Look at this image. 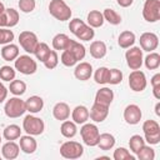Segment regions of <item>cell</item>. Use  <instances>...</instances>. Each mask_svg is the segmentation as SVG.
Here are the masks:
<instances>
[{"instance_id": "obj_27", "label": "cell", "mask_w": 160, "mask_h": 160, "mask_svg": "<svg viewBox=\"0 0 160 160\" xmlns=\"http://www.w3.org/2000/svg\"><path fill=\"white\" fill-rule=\"evenodd\" d=\"M114 145H115V138H114V135H111V134H109V132L100 134L99 141H98V146H99L101 150H104V151L110 150V149L114 148Z\"/></svg>"}, {"instance_id": "obj_43", "label": "cell", "mask_w": 160, "mask_h": 160, "mask_svg": "<svg viewBox=\"0 0 160 160\" xmlns=\"http://www.w3.org/2000/svg\"><path fill=\"white\" fill-rule=\"evenodd\" d=\"M60 60H61L62 65H65V66H68V68L74 66V65L78 62V60L74 58V55H72L69 50H62V54H61Z\"/></svg>"}, {"instance_id": "obj_44", "label": "cell", "mask_w": 160, "mask_h": 160, "mask_svg": "<svg viewBox=\"0 0 160 160\" xmlns=\"http://www.w3.org/2000/svg\"><path fill=\"white\" fill-rule=\"evenodd\" d=\"M12 40H14L12 30L5 29V28H0V44L1 45H6V44H10Z\"/></svg>"}, {"instance_id": "obj_24", "label": "cell", "mask_w": 160, "mask_h": 160, "mask_svg": "<svg viewBox=\"0 0 160 160\" xmlns=\"http://www.w3.org/2000/svg\"><path fill=\"white\" fill-rule=\"evenodd\" d=\"M106 51H108V49H106V45L104 41L96 40L90 44V55L94 59H102L106 55Z\"/></svg>"}, {"instance_id": "obj_52", "label": "cell", "mask_w": 160, "mask_h": 160, "mask_svg": "<svg viewBox=\"0 0 160 160\" xmlns=\"http://www.w3.org/2000/svg\"><path fill=\"white\" fill-rule=\"evenodd\" d=\"M155 114L158 116H160V102H156V105H155Z\"/></svg>"}, {"instance_id": "obj_9", "label": "cell", "mask_w": 160, "mask_h": 160, "mask_svg": "<svg viewBox=\"0 0 160 160\" xmlns=\"http://www.w3.org/2000/svg\"><path fill=\"white\" fill-rule=\"evenodd\" d=\"M19 44L26 52L34 54L35 49L39 45V39L32 31H21L19 35Z\"/></svg>"}, {"instance_id": "obj_37", "label": "cell", "mask_w": 160, "mask_h": 160, "mask_svg": "<svg viewBox=\"0 0 160 160\" xmlns=\"http://www.w3.org/2000/svg\"><path fill=\"white\" fill-rule=\"evenodd\" d=\"M94 35H95V31H94V28H91V26H89L88 24L75 35L79 40H82V41H90V40H92V38H94Z\"/></svg>"}, {"instance_id": "obj_33", "label": "cell", "mask_w": 160, "mask_h": 160, "mask_svg": "<svg viewBox=\"0 0 160 160\" xmlns=\"http://www.w3.org/2000/svg\"><path fill=\"white\" fill-rule=\"evenodd\" d=\"M109 75H110V69L105 66H100L96 69L94 74V79L96 84H108L109 81Z\"/></svg>"}, {"instance_id": "obj_35", "label": "cell", "mask_w": 160, "mask_h": 160, "mask_svg": "<svg viewBox=\"0 0 160 160\" xmlns=\"http://www.w3.org/2000/svg\"><path fill=\"white\" fill-rule=\"evenodd\" d=\"M50 51H51V50H50V48H49L48 44H45V42H39V45H38V48L35 49L34 54H35V56H36L38 60H40L41 62H44V61L46 60V58L49 56Z\"/></svg>"}, {"instance_id": "obj_49", "label": "cell", "mask_w": 160, "mask_h": 160, "mask_svg": "<svg viewBox=\"0 0 160 160\" xmlns=\"http://www.w3.org/2000/svg\"><path fill=\"white\" fill-rule=\"evenodd\" d=\"M6 96H8V89L2 82H0V104L6 99Z\"/></svg>"}, {"instance_id": "obj_39", "label": "cell", "mask_w": 160, "mask_h": 160, "mask_svg": "<svg viewBox=\"0 0 160 160\" xmlns=\"http://www.w3.org/2000/svg\"><path fill=\"white\" fill-rule=\"evenodd\" d=\"M5 14L8 19V28L16 26L19 22V12L12 8H9V9H5Z\"/></svg>"}, {"instance_id": "obj_46", "label": "cell", "mask_w": 160, "mask_h": 160, "mask_svg": "<svg viewBox=\"0 0 160 160\" xmlns=\"http://www.w3.org/2000/svg\"><path fill=\"white\" fill-rule=\"evenodd\" d=\"M122 81V72L119 69H110V75H109V81L108 84L111 85H118Z\"/></svg>"}, {"instance_id": "obj_42", "label": "cell", "mask_w": 160, "mask_h": 160, "mask_svg": "<svg viewBox=\"0 0 160 160\" xmlns=\"http://www.w3.org/2000/svg\"><path fill=\"white\" fill-rule=\"evenodd\" d=\"M112 158L115 160H134L135 158L129 152V150H126L125 148H118L114 151Z\"/></svg>"}, {"instance_id": "obj_30", "label": "cell", "mask_w": 160, "mask_h": 160, "mask_svg": "<svg viewBox=\"0 0 160 160\" xmlns=\"http://www.w3.org/2000/svg\"><path fill=\"white\" fill-rule=\"evenodd\" d=\"M69 42H70V38L66 34H56L52 38L51 44L55 50H65V49H68Z\"/></svg>"}, {"instance_id": "obj_14", "label": "cell", "mask_w": 160, "mask_h": 160, "mask_svg": "<svg viewBox=\"0 0 160 160\" xmlns=\"http://www.w3.org/2000/svg\"><path fill=\"white\" fill-rule=\"evenodd\" d=\"M109 115V106L99 102H94L89 111V118L95 122H102Z\"/></svg>"}, {"instance_id": "obj_7", "label": "cell", "mask_w": 160, "mask_h": 160, "mask_svg": "<svg viewBox=\"0 0 160 160\" xmlns=\"http://www.w3.org/2000/svg\"><path fill=\"white\" fill-rule=\"evenodd\" d=\"M14 61H15V69L24 75H31L38 69L36 61L30 55H20Z\"/></svg>"}, {"instance_id": "obj_6", "label": "cell", "mask_w": 160, "mask_h": 160, "mask_svg": "<svg viewBox=\"0 0 160 160\" xmlns=\"http://www.w3.org/2000/svg\"><path fill=\"white\" fill-rule=\"evenodd\" d=\"M84 154V148L78 141H65L60 146V155L65 159H79Z\"/></svg>"}, {"instance_id": "obj_29", "label": "cell", "mask_w": 160, "mask_h": 160, "mask_svg": "<svg viewBox=\"0 0 160 160\" xmlns=\"http://www.w3.org/2000/svg\"><path fill=\"white\" fill-rule=\"evenodd\" d=\"M2 136L5 140L10 141V140H16L21 136V129L19 125L16 124H11V125H8L4 131H2Z\"/></svg>"}, {"instance_id": "obj_20", "label": "cell", "mask_w": 160, "mask_h": 160, "mask_svg": "<svg viewBox=\"0 0 160 160\" xmlns=\"http://www.w3.org/2000/svg\"><path fill=\"white\" fill-rule=\"evenodd\" d=\"M52 116L59 120V121H64L68 120L70 116V108L66 102H56L52 108Z\"/></svg>"}, {"instance_id": "obj_4", "label": "cell", "mask_w": 160, "mask_h": 160, "mask_svg": "<svg viewBox=\"0 0 160 160\" xmlns=\"http://www.w3.org/2000/svg\"><path fill=\"white\" fill-rule=\"evenodd\" d=\"M142 131L145 135V141L150 145H156L160 142V125L155 120H146L142 124Z\"/></svg>"}, {"instance_id": "obj_15", "label": "cell", "mask_w": 160, "mask_h": 160, "mask_svg": "<svg viewBox=\"0 0 160 160\" xmlns=\"http://www.w3.org/2000/svg\"><path fill=\"white\" fill-rule=\"evenodd\" d=\"M74 75L78 80L80 81H86L91 78L92 75V66L90 62H86V61H82L80 64H78L75 66V70H74Z\"/></svg>"}, {"instance_id": "obj_41", "label": "cell", "mask_w": 160, "mask_h": 160, "mask_svg": "<svg viewBox=\"0 0 160 160\" xmlns=\"http://www.w3.org/2000/svg\"><path fill=\"white\" fill-rule=\"evenodd\" d=\"M58 62H59V58H58V52L56 50H51L49 56L46 58V60L44 61V65L46 69H55L58 66Z\"/></svg>"}, {"instance_id": "obj_3", "label": "cell", "mask_w": 160, "mask_h": 160, "mask_svg": "<svg viewBox=\"0 0 160 160\" xmlns=\"http://www.w3.org/2000/svg\"><path fill=\"white\" fill-rule=\"evenodd\" d=\"M22 129L26 134L36 136V135H41L45 130V124L44 121L34 115H26L22 120Z\"/></svg>"}, {"instance_id": "obj_28", "label": "cell", "mask_w": 160, "mask_h": 160, "mask_svg": "<svg viewBox=\"0 0 160 160\" xmlns=\"http://www.w3.org/2000/svg\"><path fill=\"white\" fill-rule=\"evenodd\" d=\"M86 20H88V25L91 28H100V26H102V24L105 21L102 12H100L99 10H91L88 14Z\"/></svg>"}, {"instance_id": "obj_48", "label": "cell", "mask_w": 160, "mask_h": 160, "mask_svg": "<svg viewBox=\"0 0 160 160\" xmlns=\"http://www.w3.org/2000/svg\"><path fill=\"white\" fill-rule=\"evenodd\" d=\"M86 24L82 21V20H80V19H72V20H70V24H69V30L74 34V35H76L84 26H85Z\"/></svg>"}, {"instance_id": "obj_13", "label": "cell", "mask_w": 160, "mask_h": 160, "mask_svg": "<svg viewBox=\"0 0 160 160\" xmlns=\"http://www.w3.org/2000/svg\"><path fill=\"white\" fill-rule=\"evenodd\" d=\"M142 116V112L140 110V108L135 104H130L125 108L124 110V120L129 124V125H136L140 122Z\"/></svg>"}, {"instance_id": "obj_50", "label": "cell", "mask_w": 160, "mask_h": 160, "mask_svg": "<svg viewBox=\"0 0 160 160\" xmlns=\"http://www.w3.org/2000/svg\"><path fill=\"white\" fill-rule=\"evenodd\" d=\"M0 28H8V19L5 11L0 14Z\"/></svg>"}, {"instance_id": "obj_22", "label": "cell", "mask_w": 160, "mask_h": 160, "mask_svg": "<svg viewBox=\"0 0 160 160\" xmlns=\"http://www.w3.org/2000/svg\"><path fill=\"white\" fill-rule=\"evenodd\" d=\"M136 38H135V34L130 30H125L122 32H120L119 38H118V44L120 48L122 49H129L134 45Z\"/></svg>"}, {"instance_id": "obj_45", "label": "cell", "mask_w": 160, "mask_h": 160, "mask_svg": "<svg viewBox=\"0 0 160 160\" xmlns=\"http://www.w3.org/2000/svg\"><path fill=\"white\" fill-rule=\"evenodd\" d=\"M35 6H36L35 0H19V9H20V11H22L25 14L34 11Z\"/></svg>"}, {"instance_id": "obj_40", "label": "cell", "mask_w": 160, "mask_h": 160, "mask_svg": "<svg viewBox=\"0 0 160 160\" xmlns=\"http://www.w3.org/2000/svg\"><path fill=\"white\" fill-rule=\"evenodd\" d=\"M15 70L9 66V65H4L0 68V79L4 81H11L15 79Z\"/></svg>"}, {"instance_id": "obj_26", "label": "cell", "mask_w": 160, "mask_h": 160, "mask_svg": "<svg viewBox=\"0 0 160 160\" xmlns=\"http://www.w3.org/2000/svg\"><path fill=\"white\" fill-rule=\"evenodd\" d=\"M60 132L64 138H68V139L74 138L78 132L76 124L74 121H70V120H64L61 126H60Z\"/></svg>"}, {"instance_id": "obj_38", "label": "cell", "mask_w": 160, "mask_h": 160, "mask_svg": "<svg viewBox=\"0 0 160 160\" xmlns=\"http://www.w3.org/2000/svg\"><path fill=\"white\" fill-rule=\"evenodd\" d=\"M144 145H145V140H144V138L140 136V135H132V136L130 138V140H129L130 150H131L134 154H136V152L139 151V149H140L141 146H144Z\"/></svg>"}, {"instance_id": "obj_53", "label": "cell", "mask_w": 160, "mask_h": 160, "mask_svg": "<svg viewBox=\"0 0 160 160\" xmlns=\"http://www.w3.org/2000/svg\"><path fill=\"white\" fill-rule=\"evenodd\" d=\"M4 11H5V6H4V4L0 1V14H1V12H4Z\"/></svg>"}, {"instance_id": "obj_54", "label": "cell", "mask_w": 160, "mask_h": 160, "mask_svg": "<svg viewBox=\"0 0 160 160\" xmlns=\"http://www.w3.org/2000/svg\"><path fill=\"white\" fill-rule=\"evenodd\" d=\"M0 142H1V136H0Z\"/></svg>"}, {"instance_id": "obj_19", "label": "cell", "mask_w": 160, "mask_h": 160, "mask_svg": "<svg viewBox=\"0 0 160 160\" xmlns=\"http://www.w3.org/2000/svg\"><path fill=\"white\" fill-rule=\"evenodd\" d=\"M25 105H26V111H29L30 114H36L42 110L44 100L38 95H32L25 100Z\"/></svg>"}, {"instance_id": "obj_1", "label": "cell", "mask_w": 160, "mask_h": 160, "mask_svg": "<svg viewBox=\"0 0 160 160\" xmlns=\"http://www.w3.org/2000/svg\"><path fill=\"white\" fill-rule=\"evenodd\" d=\"M49 12L51 16H54L56 20L66 21L71 18V9L68 6V4L64 0H51L49 4Z\"/></svg>"}, {"instance_id": "obj_11", "label": "cell", "mask_w": 160, "mask_h": 160, "mask_svg": "<svg viewBox=\"0 0 160 160\" xmlns=\"http://www.w3.org/2000/svg\"><path fill=\"white\" fill-rule=\"evenodd\" d=\"M148 85L146 76L141 70H132L129 75V86L132 91H142Z\"/></svg>"}, {"instance_id": "obj_10", "label": "cell", "mask_w": 160, "mask_h": 160, "mask_svg": "<svg viewBox=\"0 0 160 160\" xmlns=\"http://www.w3.org/2000/svg\"><path fill=\"white\" fill-rule=\"evenodd\" d=\"M126 64L131 70H138L142 65V50L138 46H131L125 52Z\"/></svg>"}, {"instance_id": "obj_12", "label": "cell", "mask_w": 160, "mask_h": 160, "mask_svg": "<svg viewBox=\"0 0 160 160\" xmlns=\"http://www.w3.org/2000/svg\"><path fill=\"white\" fill-rule=\"evenodd\" d=\"M139 41H140L141 50L148 51V52L154 51L159 45V38L154 32H144V34H141Z\"/></svg>"}, {"instance_id": "obj_8", "label": "cell", "mask_w": 160, "mask_h": 160, "mask_svg": "<svg viewBox=\"0 0 160 160\" xmlns=\"http://www.w3.org/2000/svg\"><path fill=\"white\" fill-rule=\"evenodd\" d=\"M142 18L148 22H156L160 19V0H145Z\"/></svg>"}, {"instance_id": "obj_32", "label": "cell", "mask_w": 160, "mask_h": 160, "mask_svg": "<svg viewBox=\"0 0 160 160\" xmlns=\"http://www.w3.org/2000/svg\"><path fill=\"white\" fill-rule=\"evenodd\" d=\"M102 16H104V20H106L111 25H119L121 22V16L114 9H109V8L104 9Z\"/></svg>"}, {"instance_id": "obj_23", "label": "cell", "mask_w": 160, "mask_h": 160, "mask_svg": "<svg viewBox=\"0 0 160 160\" xmlns=\"http://www.w3.org/2000/svg\"><path fill=\"white\" fill-rule=\"evenodd\" d=\"M65 50H69V51L74 55V58H75L78 61L82 60V59L85 58V54H86L85 46H84L82 44L78 42L76 40H71V39H70V42H69L68 49H65Z\"/></svg>"}, {"instance_id": "obj_47", "label": "cell", "mask_w": 160, "mask_h": 160, "mask_svg": "<svg viewBox=\"0 0 160 160\" xmlns=\"http://www.w3.org/2000/svg\"><path fill=\"white\" fill-rule=\"evenodd\" d=\"M151 86H152V94L155 96V99L160 100V74H155L151 80Z\"/></svg>"}, {"instance_id": "obj_16", "label": "cell", "mask_w": 160, "mask_h": 160, "mask_svg": "<svg viewBox=\"0 0 160 160\" xmlns=\"http://www.w3.org/2000/svg\"><path fill=\"white\" fill-rule=\"evenodd\" d=\"M19 152H20V146L14 140H10V141L5 142L1 148V154L6 160L16 159L19 156Z\"/></svg>"}, {"instance_id": "obj_17", "label": "cell", "mask_w": 160, "mask_h": 160, "mask_svg": "<svg viewBox=\"0 0 160 160\" xmlns=\"http://www.w3.org/2000/svg\"><path fill=\"white\" fill-rule=\"evenodd\" d=\"M20 142H19V146L21 149V151H24L25 154H32L35 152L36 148H38V142L36 140L32 138V135H24V136H20Z\"/></svg>"}, {"instance_id": "obj_36", "label": "cell", "mask_w": 160, "mask_h": 160, "mask_svg": "<svg viewBox=\"0 0 160 160\" xmlns=\"http://www.w3.org/2000/svg\"><path fill=\"white\" fill-rule=\"evenodd\" d=\"M136 156L140 160H154L155 159V151L152 148L144 145L139 149V151L136 152Z\"/></svg>"}, {"instance_id": "obj_18", "label": "cell", "mask_w": 160, "mask_h": 160, "mask_svg": "<svg viewBox=\"0 0 160 160\" xmlns=\"http://www.w3.org/2000/svg\"><path fill=\"white\" fill-rule=\"evenodd\" d=\"M112 100H114V92L110 88H101L95 94V102L110 106Z\"/></svg>"}, {"instance_id": "obj_34", "label": "cell", "mask_w": 160, "mask_h": 160, "mask_svg": "<svg viewBox=\"0 0 160 160\" xmlns=\"http://www.w3.org/2000/svg\"><path fill=\"white\" fill-rule=\"evenodd\" d=\"M9 90L11 94H14L15 96H21L25 91H26V84L22 80H11L10 81V86Z\"/></svg>"}, {"instance_id": "obj_31", "label": "cell", "mask_w": 160, "mask_h": 160, "mask_svg": "<svg viewBox=\"0 0 160 160\" xmlns=\"http://www.w3.org/2000/svg\"><path fill=\"white\" fill-rule=\"evenodd\" d=\"M146 69L149 70H156L160 66V55L158 52H150L149 55H146V58L142 60Z\"/></svg>"}, {"instance_id": "obj_25", "label": "cell", "mask_w": 160, "mask_h": 160, "mask_svg": "<svg viewBox=\"0 0 160 160\" xmlns=\"http://www.w3.org/2000/svg\"><path fill=\"white\" fill-rule=\"evenodd\" d=\"M19 56V46L15 44H6L1 49V58L5 61H12Z\"/></svg>"}, {"instance_id": "obj_2", "label": "cell", "mask_w": 160, "mask_h": 160, "mask_svg": "<svg viewBox=\"0 0 160 160\" xmlns=\"http://www.w3.org/2000/svg\"><path fill=\"white\" fill-rule=\"evenodd\" d=\"M4 111H5V115H6L8 118H11V119L20 118V116H22V115L25 114V111H26L25 101L21 100L20 98H18V96L10 98V99L5 102Z\"/></svg>"}, {"instance_id": "obj_5", "label": "cell", "mask_w": 160, "mask_h": 160, "mask_svg": "<svg viewBox=\"0 0 160 160\" xmlns=\"http://www.w3.org/2000/svg\"><path fill=\"white\" fill-rule=\"evenodd\" d=\"M80 135L85 145L88 146H96L100 136L99 128L95 124H84L80 129Z\"/></svg>"}, {"instance_id": "obj_51", "label": "cell", "mask_w": 160, "mask_h": 160, "mask_svg": "<svg viewBox=\"0 0 160 160\" xmlns=\"http://www.w3.org/2000/svg\"><path fill=\"white\" fill-rule=\"evenodd\" d=\"M116 1H118V4H119L121 8H129V6L132 4L134 0H116Z\"/></svg>"}, {"instance_id": "obj_21", "label": "cell", "mask_w": 160, "mask_h": 160, "mask_svg": "<svg viewBox=\"0 0 160 160\" xmlns=\"http://www.w3.org/2000/svg\"><path fill=\"white\" fill-rule=\"evenodd\" d=\"M71 118L75 124H85L89 120V109L84 105H78L71 111Z\"/></svg>"}]
</instances>
